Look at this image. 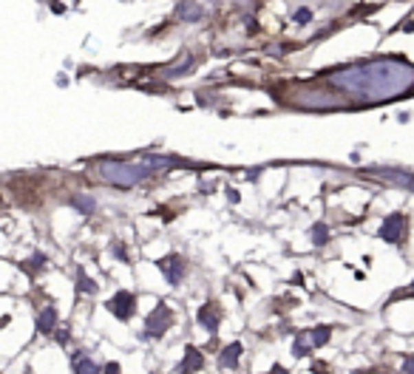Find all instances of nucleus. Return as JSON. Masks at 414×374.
<instances>
[{
  "label": "nucleus",
  "mask_w": 414,
  "mask_h": 374,
  "mask_svg": "<svg viewBox=\"0 0 414 374\" xmlns=\"http://www.w3.org/2000/svg\"><path fill=\"white\" fill-rule=\"evenodd\" d=\"M324 82L332 85L335 91H343L352 100L378 105L383 100L403 97L406 91L414 88V65L395 57H383V60L335 68V72L324 74Z\"/></svg>",
  "instance_id": "obj_1"
},
{
  "label": "nucleus",
  "mask_w": 414,
  "mask_h": 374,
  "mask_svg": "<svg viewBox=\"0 0 414 374\" xmlns=\"http://www.w3.org/2000/svg\"><path fill=\"white\" fill-rule=\"evenodd\" d=\"M94 173H97L102 182H108V184H117V187H133V184L145 182V179L153 173V168H151V165H145L142 159H140V162L102 159V162H97V165H94Z\"/></svg>",
  "instance_id": "obj_2"
},
{
  "label": "nucleus",
  "mask_w": 414,
  "mask_h": 374,
  "mask_svg": "<svg viewBox=\"0 0 414 374\" xmlns=\"http://www.w3.org/2000/svg\"><path fill=\"white\" fill-rule=\"evenodd\" d=\"M171 323H173V312L165 300H159L156 303V309L148 315L145 320V338H162L168 329H171Z\"/></svg>",
  "instance_id": "obj_3"
},
{
  "label": "nucleus",
  "mask_w": 414,
  "mask_h": 374,
  "mask_svg": "<svg viewBox=\"0 0 414 374\" xmlns=\"http://www.w3.org/2000/svg\"><path fill=\"white\" fill-rule=\"evenodd\" d=\"M329 329L327 326H318V329H304L301 335L295 338V343H292V355L295 358H304V355H309L315 346H324L327 340H329Z\"/></svg>",
  "instance_id": "obj_4"
},
{
  "label": "nucleus",
  "mask_w": 414,
  "mask_h": 374,
  "mask_svg": "<svg viewBox=\"0 0 414 374\" xmlns=\"http://www.w3.org/2000/svg\"><path fill=\"white\" fill-rule=\"evenodd\" d=\"M105 307H108V312H111L113 318L128 320V318L133 315V309H136V295L122 289V292H117V295H113V298L105 303Z\"/></svg>",
  "instance_id": "obj_5"
},
{
  "label": "nucleus",
  "mask_w": 414,
  "mask_h": 374,
  "mask_svg": "<svg viewBox=\"0 0 414 374\" xmlns=\"http://www.w3.org/2000/svg\"><path fill=\"white\" fill-rule=\"evenodd\" d=\"M369 176H378L389 184H397V187H406V190L414 193V173H406V170H389V168H369L366 170Z\"/></svg>",
  "instance_id": "obj_6"
},
{
  "label": "nucleus",
  "mask_w": 414,
  "mask_h": 374,
  "mask_svg": "<svg viewBox=\"0 0 414 374\" xmlns=\"http://www.w3.org/2000/svg\"><path fill=\"white\" fill-rule=\"evenodd\" d=\"M403 227H406V219H403L400 213H395V216H389V219L380 224L378 236H380L383 241H389V244H397V241L403 239Z\"/></svg>",
  "instance_id": "obj_7"
},
{
  "label": "nucleus",
  "mask_w": 414,
  "mask_h": 374,
  "mask_svg": "<svg viewBox=\"0 0 414 374\" xmlns=\"http://www.w3.org/2000/svg\"><path fill=\"white\" fill-rule=\"evenodd\" d=\"M156 267L165 272V278H168V284H171V287H176V284H179V278H182V272H185V264H182L179 255H168V258L156 261Z\"/></svg>",
  "instance_id": "obj_8"
},
{
  "label": "nucleus",
  "mask_w": 414,
  "mask_h": 374,
  "mask_svg": "<svg viewBox=\"0 0 414 374\" xmlns=\"http://www.w3.org/2000/svg\"><path fill=\"white\" fill-rule=\"evenodd\" d=\"M201 366H204V358L196 352V346H188V349H185V360L176 366V374H193V371H199Z\"/></svg>",
  "instance_id": "obj_9"
},
{
  "label": "nucleus",
  "mask_w": 414,
  "mask_h": 374,
  "mask_svg": "<svg viewBox=\"0 0 414 374\" xmlns=\"http://www.w3.org/2000/svg\"><path fill=\"white\" fill-rule=\"evenodd\" d=\"M219 320H221V315L216 312L213 303H204V307L199 309V323H201L210 335H216V332H219Z\"/></svg>",
  "instance_id": "obj_10"
},
{
  "label": "nucleus",
  "mask_w": 414,
  "mask_h": 374,
  "mask_svg": "<svg viewBox=\"0 0 414 374\" xmlns=\"http://www.w3.org/2000/svg\"><path fill=\"white\" fill-rule=\"evenodd\" d=\"M72 366H74V374H100V366L91 360L85 352H74L72 355Z\"/></svg>",
  "instance_id": "obj_11"
},
{
  "label": "nucleus",
  "mask_w": 414,
  "mask_h": 374,
  "mask_svg": "<svg viewBox=\"0 0 414 374\" xmlns=\"http://www.w3.org/2000/svg\"><path fill=\"white\" fill-rule=\"evenodd\" d=\"M239 358H241V343H230V346L221 349L219 366H221V368H236V366H239Z\"/></svg>",
  "instance_id": "obj_12"
},
{
  "label": "nucleus",
  "mask_w": 414,
  "mask_h": 374,
  "mask_svg": "<svg viewBox=\"0 0 414 374\" xmlns=\"http://www.w3.org/2000/svg\"><path fill=\"white\" fill-rule=\"evenodd\" d=\"M54 323H57V309L45 307V312H40V318H37V332H43V335L54 332Z\"/></svg>",
  "instance_id": "obj_13"
},
{
  "label": "nucleus",
  "mask_w": 414,
  "mask_h": 374,
  "mask_svg": "<svg viewBox=\"0 0 414 374\" xmlns=\"http://www.w3.org/2000/svg\"><path fill=\"white\" fill-rule=\"evenodd\" d=\"M201 14H204V12H201V6L196 3V0H185V3L179 6V17H182V20H190V23H193V20H201Z\"/></svg>",
  "instance_id": "obj_14"
},
{
  "label": "nucleus",
  "mask_w": 414,
  "mask_h": 374,
  "mask_svg": "<svg viewBox=\"0 0 414 374\" xmlns=\"http://www.w3.org/2000/svg\"><path fill=\"white\" fill-rule=\"evenodd\" d=\"M72 204H74V207H80L85 216H91V210H94V199H88V196H74V199H72Z\"/></svg>",
  "instance_id": "obj_15"
},
{
  "label": "nucleus",
  "mask_w": 414,
  "mask_h": 374,
  "mask_svg": "<svg viewBox=\"0 0 414 374\" xmlns=\"http://www.w3.org/2000/svg\"><path fill=\"white\" fill-rule=\"evenodd\" d=\"M77 280H80V287H77L80 292H97V284H94V280H91V278L83 272V270L77 272Z\"/></svg>",
  "instance_id": "obj_16"
},
{
  "label": "nucleus",
  "mask_w": 414,
  "mask_h": 374,
  "mask_svg": "<svg viewBox=\"0 0 414 374\" xmlns=\"http://www.w3.org/2000/svg\"><path fill=\"white\" fill-rule=\"evenodd\" d=\"M312 241L315 244H327V224H315L312 227Z\"/></svg>",
  "instance_id": "obj_17"
},
{
  "label": "nucleus",
  "mask_w": 414,
  "mask_h": 374,
  "mask_svg": "<svg viewBox=\"0 0 414 374\" xmlns=\"http://www.w3.org/2000/svg\"><path fill=\"white\" fill-rule=\"evenodd\" d=\"M295 20H298V23H309V20H312V14H309V9H298V14H295Z\"/></svg>",
  "instance_id": "obj_18"
},
{
  "label": "nucleus",
  "mask_w": 414,
  "mask_h": 374,
  "mask_svg": "<svg viewBox=\"0 0 414 374\" xmlns=\"http://www.w3.org/2000/svg\"><path fill=\"white\" fill-rule=\"evenodd\" d=\"M403 374H414V358H408V360L403 363Z\"/></svg>",
  "instance_id": "obj_19"
},
{
  "label": "nucleus",
  "mask_w": 414,
  "mask_h": 374,
  "mask_svg": "<svg viewBox=\"0 0 414 374\" xmlns=\"http://www.w3.org/2000/svg\"><path fill=\"white\" fill-rule=\"evenodd\" d=\"M105 374H120V363H108V366H105Z\"/></svg>",
  "instance_id": "obj_20"
},
{
  "label": "nucleus",
  "mask_w": 414,
  "mask_h": 374,
  "mask_svg": "<svg viewBox=\"0 0 414 374\" xmlns=\"http://www.w3.org/2000/svg\"><path fill=\"white\" fill-rule=\"evenodd\" d=\"M272 374H287V371H284L281 366H272Z\"/></svg>",
  "instance_id": "obj_21"
}]
</instances>
